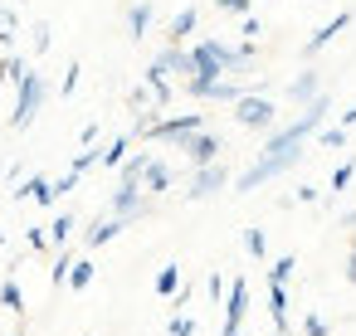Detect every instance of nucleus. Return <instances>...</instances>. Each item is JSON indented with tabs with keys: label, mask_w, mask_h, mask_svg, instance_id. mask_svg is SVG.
<instances>
[{
	"label": "nucleus",
	"mask_w": 356,
	"mask_h": 336,
	"mask_svg": "<svg viewBox=\"0 0 356 336\" xmlns=\"http://www.w3.org/2000/svg\"><path fill=\"white\" fill-rule=\"evenodd\" d=\"M239 35H244V40H259V35H264V20H259V15H244V20H239Z\"/></svg>",
	"instance_id": "obj_33"
},
{
	"label": "nucleus",
	"mask_w": 356,
	"mask_h": 336,
	"mask_svg": "<svg viewBox=\"0 0 356 336\" xmlns=\"http://www.w3.org/2000/svg\"><path fill=\"white\" fill-rule=\"evenodd\" d=\"M132 142H137L132 132H127V137H113V142H108V146L98 151V166H113V171H118V166H122V156L132 151Z\"/></svg>",
	"instance_id": "obj_18"
},
{
	"label": "nucleus",
	"mask_w": 356,
	"mask_h": 336,
	"mask_svg": "<svg viewBox=\"0 0 356 336\" xmlns=\"http://www.w3.org/2000/svg\"><path fill=\"white\" fill-rule=\"evenodd\" d=\"M225 287H229V283H225V273H210V278H205V292H210L215 302L225 297Z\"/></svg>",
	"instance_id": "obj_37"
},
{
	"label": "nucleus",
	"mask_w": 356,
	"mask_h": 336,
	"mask_svg": "<svg viewBox=\"0 0 356 336\" xmlns=\"http://www.w3.org/2000/svg\"><path fill=\"white\" fill-rule=\"evenodd\" d=\"M225 185H229V171H225L220 161L195 166V176H191V185H186V200H210V195H220Z\"/></svg>",
	"instance_id": "obj_6"
},
{
	"label": "nucleus",
	"mask_w": 356,
	"mask_h": 336,
	"mask_svg": "<svg viewBox=\"0 0 356 336\" xmlns=\"http://www.w3.org/2000/svg\"><path fill=\"white\" fill-rule=\"evenodd\" d=\"M239 93H249V88H244V83H234V78H215V83L191 88V98H200V103H234Z\"/></svg>",
	"instance_id": "obj_10"
},
{
	"label": "nucleus",
	"mask_w": 356,
	"mask_h": 336,
	"mask_svg": "<svg viewBox=\"0 0 356 336\" xmlns=\"http://www.w3.org/2000/svg\"><path fill=\"white\" fill-rule=\"evenodd\" d=\"M79 74H83L79 64H69V69H64V83H59V93H64V98H69V93L79 88Z\"/></svg>",
	"instance_id": "obj_35"
},
{
	"label": "nucleus",
	"mask_w": 356,
	"mask_h": 336,
	"mask_svg": "<svg viewBox=\"0 0 356 336\" xmlns=\"http://www.w3.org/2000/svg\"><path fill=\"white\" fill-rule=\"evenodd\" d=\"M147 151H127L122 156V166H118V180H127V185H142V171H147Z\"/></svg>",
	"instance_id": "obj_19"
},
{
	"label": "nucleus",
	"mask_w": 356,
	"mask_h": 336,
	"mask_svg": "<svg viewBox=\"0 0 356 336\" xmlns=\"http://www.w3.org/2000/svg\"><path fill=\"white\" fill-rule=\"evenodd\" d=\"M15 336H25V331H15Z\"/></svg>",
	"instance_id": "obj_45"
},
{
	"label": "nucleus",
	"mask_w": 356,
	"mask_h": 336,
	"mask_svg": "<svg viewBox=\"0 0 356 336\" xmlns=\"http://www.w3.org/2000/svg\"><path fill=\"white\" fill-rule=\"evenodd\" d=\"M93 166H98V151H93V146H83V151H79V156L69 161V171H74V176H83V171H93Z\"/></svg>",
	"instance_id": "obj_29"
},
{
	"label": "nucleus",
	"mask_w": 356,
	"mask_h": 336,
	"mask_svg": "<svg viewBox=\"0 0 356 336\" xmlns=\"http://www.w3.org/2000/svg\"><path fill=\"white\" fill-rule=\"evenodd\" d=\"M346 25H351V10L332 15V20H327V25H322V30H317V35H312V40L302 44V54H307V59H317V54H322V49H327V44H332V40H337V35H341Z\"/></svg>",
	"instance_id": "obj_9"
},
{
	"label": "nucleus",
	"mask_w": 356,
	"mask_h": 336,
	"mask_svg": "<svg viewBox=\"0 0 356 336\" xmlns=\"http://www.w3.org/2000/svg\"><path fill=\"white\" fill-rule=\"evenodd\" d=\"M346 283H356V244H351V253H346Z\"/></svg>",
	"instance_id": "obj_43"
},
{
	"label": "nucleus",
	"mask_w": 356,
	"mask_h": 336,
	"mask_svg": "<svg viewBox=\"0 0 356 336\" xmlns=\"http://www.w3.org/2000/svg\"><path fill=\"white\" fill-rule=\"evenodd\" d=\"M293 200H298V205H312V200H317V185H298V195H293Z\"/></svg>",
	"instance_id": "obj_42"
},
{
	"label": "nucleus",
	"mask_w": 356,
	"mask_h": 336,
	"mask_svg": "<svg viewBox=\"0 0 356 336\" xmlns=\"http://www.w3.org/2000/svg\"><path fill=\"white\" fill-rule=\"evenodd\" d=\"M142 190H147V195L171 190V166H166V161H147V171H142Z\"/></svg>",
	"instance_id": "obj_16"
},
{
	"label": "nucleus",
	"mask_w": 356,
	"mask_h": 336,
	"mask_svg": "<svg viewBox=\"0 0 356 336\" xmlns=\"http://www.w3.org/2000/svg\"><path fill=\"white\" fill-rule=\"evenodd\" d=\"M0 307H6V312H25V287L15 283V278H6V283H0Z\"/></svg>",
	"instance_id": "obj_22"
},
{
	"label": "nucleus",
	"mask_w": 356,
	"mask_h": 336,
	"mask_svg": "<svg viewBox=\"0 0 356 336\" xmlns=\"http://www.w3.org/2000/svg\"><path fill=\"white\" fill-rule=\"evenodd\" d=\"M69 268H74V253H69V249H59V258H54V268H49V283H54V287H64V283H69Z\"/></svg>",
	"instance_id": "obj_26"
},
{
	"label": "nucleus",
	"mask_w": 356,
	"mask_h": 336,
	"mask_svg": "<svg viewBox=\"0 0 356 336\" xmlns=\"http://www.w3.org/2000/svg\"><path fill=\"white\" fill-rule=\"evenodd\" d=\"M152 287H156V297H171V292L181 287V263H166V268L156 273V283H152Z\"/></svg>",
	"instance_id": "obj_24"
},
{
	"label": "nucleus",
	"mask_w": 356,
	"mask_h": 336,
	"mask_svg": "<svg viewBox=\"0 0 356 336\" xmlns=\"http://www.w3.org/2000/svg\"><path fill=\"white\" fill-rule=\"evenodd\" d=\"M44 98H49V83H44V74L25 69V78L15 83V108H10V127H15V132H25V127H30V122L40 117Z\"/></svg>",
	"instance_id": "obj_1"
},
{
	"label": "nucleus",
	"mask_w": 356,
	"mask_h": 336,
	"mask_svg": "<svg viewBox=\"0 0 356 336\" xmlns=\"http://www.w3.org/2000/svg\"><path fill=\"white\" fill-rule=\"evenodd\" d=\"M25 244H30L35 253H44V249H49V229H30V234H25Z\"/></svg>",
	"instance_id": "obj_36"
},
{
	"label": "nucleus",
	"mask_w": 356,
	"mask_h": 336,
	"mask_svg": "<svg viewBox=\"0 0 356 336\" xmlns=\"http://www.w3.org/2000/svg\"><path fill=\"white\" fill-rule=\"evenodd\" d=\"M351 176H356V161H341V166L332 171V195H337V190H346V185H351Z\"/></svg>",
	"instance_id": "obj_30"
},
{
	"label": "nucleus",
	"mask_w": 356,
	"mask_h": 336,
	"mask_svg": "<svg viewBox=\"0 0 356 336\" xmlns=\"http://www.w3.org/2000/svg\"><path fill=\"white\" fill-rule=\"evenodd\" d=\"M244 317H249V283L234 278V283L225 287V331H220V336H244V331H239Z\"/></svg>",
	"instance_id": "obj_5"
},
{
	"label": "nucleus",
	"mask_w": 356,
	"mask_h": 336,
	"mask_svg": "<svg viewBox=\"0 0 356 336\" xmlns=\"http://www.w3.org/2000/svg\"><path fill=\"white\" fill-rule=\"evenodd\" d=\"M171 336H195V321L181 312V317H171Z\"/></svg>",
	"instance_id": "obj_38"
},
{
	"label": "nucleus",
	"mask_w": 356,
	"mask_h": 336,
	"mask_svg": "<svg viewBox=\"0 0 356 336\" xmlns=\"http://www.w3.org/2000/svg\"><path fill=\"white\" fill-rule=\"evenodd\" d=\"M244 249H249L254 258H268V239H264V229H244Z\"/></svg>",
	"instance_id": "obj_28"
},
{
	"label": "nucleus",
	"mask_w": 356,
	"mask_h": 336,
	"mask_svg": "<svg viewBox=\"0 0 356 336\" xmlns=\"http://www.w3.org/2000/svg\"><path fill=\"white\" fill-rule=\"evenodd\" d=\"M341 127H346V132L356 127V108H346V112H341Z\"/></svg>",
	"instance_id": "obj_44"
},
{
	"label": "nucleus",
	"mask_w": 356,
	"mask_h": 336,
	"mask_svg": "<svg viewBox=\"0 0 356 336\" xmlns=\"http://www.w3.org/2000/svg\"><path fill=\"white\" fill-rule=\"evenodd\" d=\"M327 331H332V326H327V321H322L317 312H312V317L302 321V336H327Z\"/></svg>",
	"instance_id": "obj_39"
},
{
	"label": "nucleus",
	"mask_w": 356,
	"mask_h": 336,
	"mask_svg": "<svg viewBox=\"0 0 356 336\" xmlns=\"http://www.w3.org/2000/svg\"><path fill=\"white\" fill-rule=\"evenodd\" d=\"M195 25H200V10H195V6H186V10H176V15H171L166 40H171V44H186V40L195 35Z\"/></svg>",
	"instance_id": "obj_12"
},
{
	"label": "nucleus",
	"mask_w": 356,
	"mask_h": 336,
	"mask_svg": "<svg viewBox=\"0 0 356 336\" xmlns=\"http://www.w3.org/2000/svg\"><path fill=\"white\" fill-rule=\"evenodd\" d=\"M205 127V112H181V117H152L137 137H152V142H181V137H191V132H200Z\"/></svg>",
	"instance_id": "obj_3"
},
{
	"label": "nucleus",
	"mask_w": 356,
	"mask_h": 336,
	"mask_svg": "<svg viewBox=\"0 0 356 336\" xmlns=\"http://www.w3.org/2000/svg\"><path fill=\"white\" fill-rule=\"evenodd\" d=\"M317 142H322L327 151H341V146H346V127H317Z\"/></svg>",
	"instance_id": "obj_27"
},
{
	"label": "nucleus",
	"mask_w": 356,
	"mask_h": 336,
	"mask_svg": "<svg viewBox=\"0 0 356 336\" xmlns=\"http://www.w3.org/2000/svg\"><path fill=\"white\" fill-rule=\"evenodd\" d=\"M15 25H20V20H15V10H0V44H6V49L15 44Z\"/></svg>",
	"instance_id": "obj_31"
},
{
	"label": "nucleus",
	"mask_w": 356,
	"mask_h": 336,
	"mask_svg": "<svg viewBox=\"0 0 356 336\" xmlns=\"http://www.w3.org/2000/svg\"><path fill=\"white\" fill-rule=\"evenodd\" d=\"M293 268H298V258H293V253H283V258H273V263H268V283H283V287H288V278H293Z\"/></svg>",
	"instance_id": "obj_25"
},
{
	"label": "nucleus",
	"mask_w": 356,
	"mask_h": 336,
	"mask_svg": "<svg viewBox=\"0 0 356 336\" xmlns=\"http://www.w3.org/2000/svg\"><path fill=\"white\" fill-rule=\"evenodd\" d=\"M273 336H278V331H273Z\"/></svg>",
	"instance_id": "obj_46"
},
{
	"label": "nucleus",
	"mask_w": 356,
	"mask_h": 336,
	"mask_svg": "<svg viewBox=\"0 0 356 336\" xmlns=\"http://www.w3.org/2000/svg\"><path fill=\"white\" fill-rule=\"evenodd\" d=\"M234 122L249 127V132H273L278 108H273L264 93H239V98H234Z\"/></svg>",
	"instance_id": "obj_2"
},
{
	"label": "nucleus",
	"mask_w": 356,
	"mask_h": 336,
	"mask_svg": "<svg viewBox=\"0 0 356 336\" xmlns=\"http://www.w3.org/2000/svg\"><path fill=\"white\" fill-rule=\"evenodd\" d=\"M152 0H137V6H127V35L132 40H147V30H152Z\"/></svg>",
	"instance_id": "obj_15"
},
{
	"label": "nucleus",
	"mask_w": 356,
	"mask_h": 336,
	"mask_svg": "<svg viewBox=\"0 0 356 336\" xmlns=\"http://www.w3.org/2000/svg\"><path fill=\"white\" fill-rule=\"evenodd\" d=\"M176 151H186V161L191 166H210V161H220V151H225V142L215 137V132H191V137H181L176 142Z\"/></svg>",
	"instance_id": "obj_4"
},
{
	"label": "nucleus",
	"mask_w": 356,
	"mask_h": 336,
	"mask_svg": "<svg viewBox=\"0 0 356 336\" xmlns=\"http://www.w3.org/2000/svg\"><path fill=\"white\" fill-rule=\"evenodd\" d=\"M152 205H147V195H142V185H127V180H118V190H113V215H122V219H142Z\"/></svg>",
	"instance_id": "obj_7"
},
{
	"label": "nucleus",
	"mask_w": 356,
	"mask_h": 336,
	"mask_svg": "<svg viewBox=\"0 0 356 336\" xmlns=\"http://www.w3.org/2000/svg\"><path fill=\"white\" fill-rule=\"evenodd\" d=\"M147 93H152V103H156V108H166V103H171V78H166L156 64H147Z\"/></svg>",
	"instance_id": "obj_17"
},
{
	"label": "nucleus",
	"mask_w": 356,
	"mask_h": 336,
	"mask_svg": "<svg viewBox=\"0 0 356 336\" xmlns=\"http://www.w3.org/2000/svg\"><path fill=\"white\" fill-rule=\"evenodd\" d=\"M152 64H156V69H161L166 78H171V74L191 78V49H181V44H166V49H161V54H156Z\"/></svg>",
	"instance_id": "obj_11"
},
{
	"label": "nucleus",
	"mask_w": 356,
	"mask_h": 336,
	"mask_svg": "<svg viewBox=\"0 0 356 336\" xmlns=\"http://www.w3.org/2000/svg\"><path fill=\"white\" fill-rule=\"evenodd\" d=\"M74 185H79V176H74V171H64V176H59V180H54V195H69V190H74Z\"/></svg>",
	"instance_id": "obj_41"
},
{
	"label": "nucleus",
	"mask_w": 356,
	"mask_h": 336,
	"mask_svg": "<svg viewBox=\"0 0 356 336\" xmlns=\"http://www.w3.org/2000/svg\"><path fill=\"white\" fill-rule=\"evenodd\" d=\"M30 35H35V49H40V54H44V49H49V25H44V20H40V25H35V30H30Z\"/></svg>",
	"instance_id": "obj_40"
},
{
	"label": "nucleus",
	"mask_w": 356,
	"mask_h": 336,
	"mask_svg": "<svg viewBox=\"0 0 356 336\" xmlns=\"http://www.w3.org/2000/svg\"><path fill=\"white\" fill-rule=\"evenodd\" d=\"M93 278H98V263H93V258H74V268H69V283H64V287L83 292V287H88Z\"/></svg>",
	"instance_id": "obj_20"
},
{
	"label": "nucleus",
	"mask_w": 356,
	"mask_h": 336,
	"mask_svg": "<svg viewBox=\"0 0 356 336\" xmlns=\"http://www.w3.org/2000/svg\"><path fill=\"white\" fill-rule=\"evenodd\" d=\"M317 93H322V78H317V69H302V74L288 83V98H293V103H312Z\"/></svg>",
	"instance_id": "obj_13"
},
{
	"label": "nucleus",
	"mask_w": 356,
	"mask_h": 336,
	"mask_svg": "<svg viewBox=\"0 0 356 336\" xmlns=\"http://www.w3.org/2000/svg\"><path fill=\"white\" fill-rule=\"evenodd\" d=\"M220 10H229V15H249L254 10V0H215Z\"/></svg>",
	"instance_id": "obj_34"
},
{
	"label": "nucleus",
	"mask_w": 356,
	"mask_h": 336,
	"mask_svg": "<svg viewBox=\"0 0 356 336\" xmlns=\"http://www.w3.org/2000/svg\"><path fill=\"white\" fill-rule=\"evenodd\" d=\"M132 219H122V215H108V219H93L88 229H83V249H103V244H113L122 229H127Z\"/></svg>",
	"instance_id": "obj_8"
},
{
	"label": "nucleus",
	"mask_w": 356,
	"mask_h": 336,
	"mask_svg": "<svg viewBox=\"0 0 356 336\" xmlns=\"http://www.w3.org/2000/svg\"><path fill=\"white\" fill-rule=\"evenodd\" d=\"M74 229H79V219H74V215L64 210V215H59V219L49 224V244H54V249H64V244L74 239Z\"/></svg>",
	"instance_id": "obj_23"
},
{
	"label": "nucleus",
	"mask_w": 356,
	"mask_h": 336,
	"mask_svg": "<svg viewBox=\"0 0 356 336\" xmlns=\"http://www.w3.org/2000/svg\"><path fill=\"white\" fill-rule=\"evenodd\" d=\"M268 317H273V331L283 336L288 331V287L283 283H268Z\"/></svg>",
	"instance_id": "obj_14"
},
{
	"label": "nucleus",
	"mask_w": 356,
	"mask_h": 336,
	"mask_svg": "<svg viewBox=\"0 0 356 336\" xmlns=\"http://www.w3.org/2000/svg\"><path fill=\"white\" fill-rule=\"evenodd\" d=\"M44 185H49L44 176H30V180H20V190H15V200H35V195H40Z\"/></svg>",
	"instance_id": "obj_32"
},
{
	"label": "nucleus",
	"mask_w": 356,
	"mask_h": 336,
	"mask_svg": "<svg viewBox=\"0 0 356 336\" xmlns=\"http://www.w3.org/2000/svg\"><path fill=\"white\" fill-rule=\"evenodd\" d=\"M25 69H30V59H25V54H15V49H6V59H0V83H20V78H25Z\"/></svg>",
	"instance_id": "obj_21"
}]
</instances>
